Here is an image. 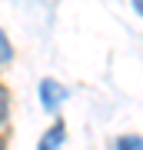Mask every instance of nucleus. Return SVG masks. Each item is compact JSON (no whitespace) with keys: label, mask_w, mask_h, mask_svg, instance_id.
Segmentation results:
<instances>
[{"label":"nucleus","mask_w":143,"mask_h":150,"mask_svg":"<svg viewBox=\"0 0 143 150\" xmlns=\"http://www.w3.org/2000/svg\"><path fill=\"white\" fill-rule=\"evenodd\" d=\"M40 100H43L47 110H57L60 103L67 100V90H63L57 80H43V83H40Z\"/></svg>","instance_id":"obj_1"},{"label":"nucleus","mask_w":143,"mask_h":150,"mask_svg":"<svg viewBox=\"0 0 143 150\" xmlns=\"http://www.w3.org/2000/svg\"><path fill=\"white\" fill-rule=\"evenodd\" d=\"M60 140H63V123L57 120V123H53V130H50V134L40 140V147H43V150H50V147H60Z\"/></svg>","instance_id":"obj_2"},{"label":"nucleus","mask_w":143,"mask_h":150,"mask_svg":"<svg viewBox=\"0 0 143 150\" xmlns=\"http://www.w3.org/2000/svg\"><path fill=\"white\" fill-rule=\"evenodd\" d=\"M13 57V47L7 43V37H4V30H0V64H7V60Z\"/></svg>","instance_id":"obj_3"},{"label":"nucleus","mask_w":143,"mask_h":150,"mask_svg":"<svg viewBox=\"0 0 143 150\" xmlns=\"http://www.w3.org/2000/svg\"><path fill=\"white\" fill-rule=\"evenodd\" d=\"M117 147H123V150H137V147H140V137H123Z\"/></svg>","instance_id":"obj_4"},{"label":"nucleus","mask_w":143,"mask_h":150,"mask_svg":"<svg viewBox=\"0 0 143 150\" xmlns=\"http://www.w3.org/2000/svg\"><path fill=\"white\" fill-rule=\"evenodd\" d=\"M133 7H137V13H143V0H133Z\"/></svg>","instance_id":"obj_5"}]
</instances>
